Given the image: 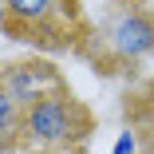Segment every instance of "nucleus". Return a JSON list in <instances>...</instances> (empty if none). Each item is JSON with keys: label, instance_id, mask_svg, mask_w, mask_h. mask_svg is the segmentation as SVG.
Listing matches in <instances>:
<instances>
[{"label": "nucleus", "instance_id": "20e7f679", "mask_svg": "<svg viewBox=\"0 0 154 154\" xmlns=\"http://www.w3.org/2000/svg\"><path fill=\"white\" fill-rule=\"evenodd\" d=\"M8 12V28L12 36H36V32H51L59 16H75V0H0Z\"/></svg>", "mask_w": 154, "mask_h": 154}, {"label": "nucleus", "instance_id": "1a4fd4ad", "mask_svg": "<svg viewBox=\"0 0 154 154\" xmlns=\"http://www.w3.org/2000/svg\"><path fill=\"white\" fill-rule=\"evenodd\" d=\"M142 4H150V8H154V0H142Z\"/></svg>", "mask_w": 154, "mask_h": 154}, {"label": "nucleus", "instance_id": "0eeeda50", "mask_svg": "<svg viewBox=\"0 0 154 154\" xmlns=\"http://www.w3.org/2000/svg\"><path fill=\"white\" fill-rule=\"evenodd\" d=\"M138 131H146V134L154 138V95L138 107Z\"/></svg>", "mask_w": 154, "mask_h": 154}, {"label": "nucleus", "instance_id": "f03ea898", "mask_svg": "<svg viewBox=\"0 0 154 154\" xmlns=\"http://www.w3.org/2000/svg\"><path fill=\"white\" fill-rule=\"evenodd\" d=\"M95 40L111 63H138L154 51V20L142 8H122L99 28Z\"/></svg>", "mask_w": 154, "mask_h": 154}, {"label": "nucleus", "instance_id": "7ed1b4c3", "mask_svg": "<svg viewBox=\"0 0 154 154\" xmlns=\"http://www.w3.org/2000/svg\"><path fill=\"white\" fill-rule=\"evenodd\" d=\"M0 87L12 95L16 107H32L48 91L63 87V79L48 59H16V63H0Z\"/></svg>", "mask_w": 154, "mask_h": 154}, {"label": "nucleus", "instance_id": "f257e3e1", "mask_svg": "<svg viewBox=\"0 0 154 154\" xmlns=\"http://www.w3.org/2000/svg\"><path fill=\"white\" fill-rule=\"evenodd\" d=\"M91 127H95V119H91L87 103L71 95L67 83L48 91L32 107H24V142L44 154H79L83 142L91 138Z\"/></svg>", "mask_w": 154, "mask_h": 154}, {"label": "nucleus", "instance_id": "6e6552de", "mask_svg": "<svg viewBox=\"0 0 154 154\" xmlns=\"http://www.w3.org/2000/svg\"><path fill=\"white\" fill-rule=\"evenodd\" d=\"M8 28V12H4V4H0V32Z\"/></svg>", "mask_w": 154, "mask_h": 154}, {"label": "nucleus", "instance_id": "423d86ee", "mask_svg": "<svg viewBox=\"0 0 154 154\" xmlns=\"http://www.w3.org/2000/svg\"><path fill=\"white\" fill-rule=\"evenodd\" d=\"M111 154H142V131H138V127H122V131L115 134Z\"/></svg>", "mask_w": 154, "mask_h": 154}, {"label": "nucleus", "instance_id": "39448f33", "mask_svg": "<svg viewBox=\"0 0 154 154\" xmlns=\"http://www.w3.org/2000/svg\"><path fill=\"white\" fill-rule=\"evenodd\" d=\"M24 142V107L12 103V95L0 87V150H16Z\"/></svg>", "mask_w": 154, "mask_h": 154}]
</instances>
